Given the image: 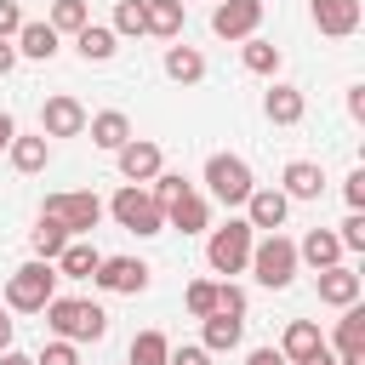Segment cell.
I'll return each instance as SVG.
<instances>
[{
    "label": "cell",
    "instance_id": "22",
    "mask_svg": "<svg viewBox=\"0 0 365 365\" xmlns=\"http://www.w3.org/2000/svg\"><path fill=\"white\" fill-rule=\"evenodd\" d=\"M182 17H188L182 0H143V23H148V34H160V40H177V34H182Z\"/></svg>",
    "mask_w": 365,
    "mask_h": 365
},
{
    "label": "cell",
    "instance_id": "18",
    "mask_svg": "<svg viewBox=\"0 0 365 365\" xmlns=\"http://www.w3.org/2000/svg\"><path fill=\"white\" fill-rule=\"evenodd\" d=\"M97 262H103V251H97L91 240H68V245H63V257H57L51 268H57V279H91V274H97Z\"/></svg>",
    "mask_w": 365,
    "mask_h": 365
},
{
    "label": "cell",
    "instance_id": "9",
    "mask_svg": "<svg viewBox=\"0 0 365 365\" xmlns=\"http://www.w3.org/2000/svg\"><path fill=\"white\" fill-rule=\"evenodd\" d=\"M86 120H91V114H86L80 97H68V91H57V97L40 103V137H80Z\"/></svg>",
    "mask_w": 365,
    "mask_h": 365
},
{
    "label": "cell",
    "instance_id": "23",
    "mask_svg": "<svg viewBox=\"0 0 365 365\" xmlns=\"http://www.w3.org/2000/svg\"><path fill=\"white\" fill-rule=\"evenodd\" d=\"M11 46H17V57H34V63H51V57H57V29H51V23H23Z\"/></svg>",
    "mask_w": 365,
    "mask_h": 365
},
{
    "label": "cell",
    "instance_id": "39",
    "mask_svg": "<svg viewBox=\"0 0 365 365\" xmlns=\"http://www.w3.org/2000/svg\"><path fill=\"white\" fill-rule=\"evenodd\" d=\"M17 29H23V6L0 0V40H17Z\"/></svg>",
    "mask_w": 365,
    "mask_h": 365
},
{
    "label": "cell",
    "instance_id": "34",
    "mask_svg": "<svg viewBox=\"0 0 365 365\" xmlns=\"http://www.w3.org/2000/svg\"><path fill=\"white\" fill-rule=\"evenodd\" d=\"M148 194H154V205H160V211H165V205H171V200H182V194H188V177H182V171H160V177H154V188H148Z\"/></svg>",
    "mask_w": 365,
    "mask_h": 365
},
{
    "label": "cell",
    "instance_id": "5",
    "mask_svg": "<svg viewBox=\"0 0 365 365\" xmlns=\"http://www.w3.org/2000/svg\"><path fill=\"white\" fill-rule=\"evenodd\" d=\"M40 217L63 222V228H68V240H74V234H91V228L103 222V200H97L91 188H74V194H46Z\"/></svg>",
    "mask_w": 365,
    "mask_h": 365
},
{
    "label": "cell",
    "instance_id": "32",
    "mask_svg": "<svg viewBox=\"0 0 365 365\" xmlns=\"http://www.w3.org/2000/svg\"><path fill=\"white\" fill-rule=\"evenodd\" d=\"M57 34H80L86 23H91V11H86V0H51V17H46Z\"/></svg>",
    "mask_w": 365,
    "mask_h": 365
},
{
    "label": "cell",
    "instance_id": "42",
    "mask_svg": "<svg viewBox=\"0 0 365 365\" xmlns=\"http://www.w3.org/2000/svg\"><path fill=\"white\" fill-rule=\"evenodd\" d=\"M245 365H285V354H279V348H251Z\"/></svg>",
    "mask_w": 365,
    "mask_h": 365
},
{
    "label": "cell",
    "instance_id": "36",
    "mask_svg": "<svg viewBox=\"0 0 365 365\" xmlns=\"http://www.w3.org/2000/svg\"><path fill=\"white\" fill-rule=\"evenodd\" d=\"M34 365H80V348H74V342H63V336H57V342H46V348H40V354H34Z\"/></svg>",
    "mask_w": 365,
    "mask_h": 365
},
{
    "label": "cell",
    "instance_id": "26",
    "mask_svg": "<svg viewBox=\"0 0 365 365\" xmlns=\"http://www.w3.org/2000/svg\"><path fill=\"white\" fill-rule=\"evenodd\" d=\"M240 336H245V319H234V314H205V354H228V348H240Z\"/></svg>",
    "mask_w": 365,
    "mask_h": 365
},
{
    "label": "cell",
    "instance_id": "35",
    "mask_svg": "<svg viewBox=\"0 0 365 365\" xmlns=\"http://www.w3.org/2000/svg\"><path fill=\"white\" fill-rule=\"evenodd\" d=\"M182 302H188L194 319H205V314H217V285H211V279H194V285L182 291Z\"/></svg>",
    "mask_w": 365,
    "mask_h": 365
},
{
    "label": "cell",
    "instance_id": "41",
    "mask_svg": "<svg viewBox=\"0 0 365 365\" xmlns=\"http://www.w3.org/2000/svg\"><path fill=\"white\" fill-rule=\"evenodd\" d=\"M165 365H211V354L200 348V342H182V348H171V359Z\"/></svg>",
    "mask_w": 365,
    "mask_h": 365
},
{
    "label": "cell",
    "instance_id": "46",
    "mask_svg": "<svg viewBox=\"0 0 365 365\" xmlns=\"http://www.w3.org/2000/svg\"><path fill=\"white\" fill-rule=\"evenodd\" d=\"M302 365H336V354H331V348H314V354H308Z\"/></svg>",
    "mask_w": 365,
    "mask_h": 365
},
{
    "label": "cell",
    "instance_id": "25",
    "mask_svg": "<svg viewBox=\"0 0 365 365\" xmlns=\"http://www.w3.org/2000/svg\"><path fill=\"white\" fill-rule=\"evenodd\" d=\"M6 154H11V165H17L23 177H34V171H46V160H51V137H40V131H34V137H11Z\"/></svg>",
    "mask_w": 365,
    "mask_h": 365
},
{
    "label": "cell",
    "instance_id": "31",
    "mask_svg": "<svg viewBox=\"0 0 365 365\" xmlns=\"http://www.w3.org/2000/svg\"><path fill=\"white\" fill-rule=\"evenodd\" d=\"M240 63H245L251 74H279V46H268V40L251 34V40L240 46Z\"/></svg>",
    "mask_w": 365,
    "mask_h": 365
},
{
    "label": "cell",
    "instance_id": "44",
    "mask_svg": "<svg viewBox=\"0 0 365 365\" xmlns=\"http://www.w3.org/2000/svg\"><path fill=\"white\" fill-rule=\"evenodd\" d=\"M348 114H354V120H365V86H354V91H348Z\"/></svg>",
    "mask_w": 365,
    "mask_h": 365
},
{
    "label": "cell",
    "instance_id": "40",
    "mask_svg": "<svg viewBox=\"0 0 365 365\" xmlns=\"http://www.w3.org/2000/svg\"><path fill=\"white\" fill-rule=\"evenodd\" d=\"M342 200H348V211H365V171H348V182H342Z\"/></svg>",
    "mask_w": 365,
    "mask_h": 365
},
{
    "label": "cell",
    "instance_id": "13",
    "mask_svg": "<svg viewBox=\"0 0 365 365\" xmlns=\"http://www.w3.org/2000/svg\"><path fill=\"white\" fill-rule=\"evenodd\" d=\"M285 211H291V200L279 188H251V200H245V222L262 228V234H279L285 228Z\"/></svg>",
    "mask_w": 365,
    "mask_h": 365
},
{
    "label": "cell",
    "instance_id": "15",
    "mask_svg": "<svg viewBox=\"0 0 365 365\" xmlns=\"http://www.w3.org/2000/svg\"><path fill=\"white\" fill-rule=\"evenodd\" d=\"M297 262H308L314 274H325V268H336V262H342V240H336L331 228H308V234H302V245H297Z\"/></svg>",
    "mask_w": 365,
    "mask_h": 365
},
{
    "label": "cell",
    "instance_id": "24",
    "mask_svg": "<svg viewBox=\"0 0 365 365\" xmlns=\"http://www.w3.org/2000/svg\"><path fill=\"white\" fill-rule=\"evenodd\" d=\"M314 348H325V336H319V325L314 319H291L285 325V342H279V354H285V365H302Z\"/></svg>",
    "mask_w": 365,
    "mask_h": 365
},
{
    "label": "cell",
    "instance_id": "49",
    "mask_svg": "<svg viewBox=\"0 0 365 365\" xmlns=\"http://www.w3.org/2000/svg\"><path fill=\"white\" fill-rule=\"evenodd\" d=\"M182 6H188V0H182Z\"/></svg>",
    "mask_w": 365,
    "mask_h": 365
},
{
    "label": "cell",
    "instance_id": "19",
    "mask_svg": "<svg viewBox=\"0 0 365 365\" xmlns=\"http://www.w3.org/2000/svg\"><path fill=\"white\" fill-rule=\"evenodd\" d=\"M262 114H268L274 125H297V120L308 114V97H302L297 86H268V97H262Z\"/></svg>",
    "mask_w": 365,
    "mask_h": 365
},
{
    "label": "cell",
    "instance_id": "10",
    "mask_svg": "<svg viewBox=\"0 0 365 365\" xmlns=\"http://www.w3.org/2000/svg\"><path fill=\"white\" fill-rule=\"evenodd\" d=\"M262 23V0H222L211 11V34L217 40H251Z\"/></svg>",
    "mask_w": 365,
    "mask_h": 365
},
{
    "label": "cell",
    "instance_id": "28",
    "mask_svg": "<svg viewBox=\"0 0 365 365\" xmlns=\"http://www.w3.org/2000/svg\"><path fill=\"white\" fill-rule=\"evenodd\" d=\"M74 46H80L86 63H108V57H114V29H108V23H86V29L74 34Z\"/></svg>",
    "mask_w": 365,
    "mask_h": 365
},
{
    "label": "cell",
    "instance_id": "12",
    "mask_svg": "<svg viewBox=\"0 0 365 365\" xmlns=\"http://www.w3.org/2000/svg\"><path fill=\"white\" fill-rule=\"evenodd\" d=\"M308 11H314V29L331 40H348L359 29V0H308Z\"/></svg>",
    "mask_w": 365,
    "mask_h": 365
},
{
    "label": "cell",
    "instance_id": "45",
    "mask_svg": "<svg viewBox=\"0 0 365 365\" xmlns=\"http://www.w3.org/2000/svg\"><path fill=\"white\" fill-rule=\"evenodd\" d=\"M11 68H17V46H11V40H0V74H11Z\"/></svg>",
    "mask_w": 365,
    "mask_h": 365
},
{
    "label": "cell",
    "instance_id": "16",
    "mask_svg": "<svg viewBox=\"0 0 365 365\" xmlns=\"http://www.w3.org/2000/svg\"><path fill=\"white\" fill-rule=\"evenodd\" d=\"M165 228H177V234H205V228H211V205L188 188L182 200H171V205H165Z\"/></svg>",
    "mask_w": 365,
    "mask_h": 365
},
{
    "label": "cell",
    "instance_id": "43",
    "mask_svg": "<svg viewBox=\"0 0 365 365\" xmlns=\"http://www.w3.org/2000/svg\"><path fill=\"white\" fill-rule=\"evenodd\" d=\"M11 137H17V120H11V114H6V108H0V154H6V148H11Z\"/></svg>",
    "mask_w": 365,
    "mask_h": 365
},
{
    "label": "cell",
    "instance_id": "21",
    "mask_svg": "<svg viewBox=\"0 0 365 365\" xmlns=\"http://www.w3.org/2000/svg\"><path fill=\"white\" fill-rule=\"evenodd\" d=\"M319 302H331V308H354V302H359V274L342 268V262L325 268V274H319Z\"/></svg>",
    "mask_w": 365,
    "mask_h": 365
},
{
    "label": "cell",
    "instance_id": "14",
    "mask_svg": "<svg viewBox=\"0 0 365 365\" xmlns=\"http://www.w3.org/2000/svg\"><path fill=\"white\" fill-rule=\"evenodd\" d=\"M336 365H365V308H342L336 319Z\"/></svg>",
    "mask_w": 365,
    "mask_h": 365
},
{
    "label": "cell",
    "instance_id": "29",
    "mask_svg": "<svg viewBox=\"0 0 365 365\" xmlns=\"http://www.w3.org/2000/svg\"><path fill=\"white\" fill-rule=\"evenodd\" d=\"M125 359H131V365H165V359H171V336H165V331H137Z\"/></svg>",
    "mask_w": 365,
    "mask_h": 365
},
{
    "label": "cell",
    "instance_id": "33",
    "mask_svg": "<svg viewBox=\"0 0 365 365\" xmlns=\"http://www.w3.org/2000/svg\"><path fill=\"white\" fill-rule=\"evenodd\" d=\"M114 40L120 34H148V23H143V0H114Z\"/></svg>",
    "mask_w": 365,
    "mask_h": 365
},
{
    "label": "cell",
    "instance_id": "11",
    "mask_svg": "<svg viewBox=\"0 0 365 365\" xmlns=\"http://www.w3.org/2000/svg\"><path fill=\"white\" fill-rule=\"evenodd\" d=\"M114 160H120V177H125V182H154L160 165H165V160H160V143H148V137H131Z\"/></svg>",
    "mask_w": 365,
    "mask_h": 365
},
{
    "label": "cell",
    "instance_id": "30",
    "mask_svg": "<svg viewBox=\"0 0 365 365\" xmlns=\"http://www.w3.org/2000/svg\"><path fill=\"white\" fill-rule=\"evenodd\" d=\"M29 245H34V257H40V262H57V257H63V245H68V228H63V222H51V217H40V228L29 234Z\"/></svg>",
    "mask_w": 365,
    "mask_h": 365
},
{
    "label": "cell",
    "instance_id": "1",
    "mask_svg": "<svg viewBox=\"0 0 365 365\" xmlns=\"http://www.w3.org/2000/svg\"><path fill=\"white\" fill-rule=\"evenodd\" d=\"M40 314H46V325H51L63 342H103V336H108V314H103V302H86V297H51Z\"/></svg>",
    "mask_w": 365,
    "mask_h": 365
},
{
    "label": "cell",
    "instance_id": "20",
    "mask_svg": "<svg viewBox=\"0 0 365 365\" xmlns=\"http://www.w3.org/2000/svg\"><path fill=\"white\" fill-rule=\"evenodd\" d=\"M279 182H285V188H279L285 200H319V188H325V171H319L314 160H291Z\"/></svg>",
    "mask_w": 365,
    "mask_h": 365
},
{
    "label": "cell",
    "instance_id": "6",
    "mask_svg": "<svg viewBox=\"0 0 365 365\" xmlns=\"http://www.w3.org/2000/svg\"><path fill=\"white\" fill-rule=\"evenodd\" d=\"M108 217L125 228V234H160L165 228V211L154 205V194L148 188H137V182H125L114 200H108Z\"/></svg>",
    "mask_w": 365,
    "mask_h": 365
},
{
    "label": "cell",
    "instance_id": "37",
    "mask_svg": "<svg viewBox=\"0 0 365 365\" xmlns=\"http://www.w3.org/2000/svg\"><path fill=\"white\" fill-rule=\"evenodd\" d=\"M342 251H365V211H348V222H342Z\"/></svg>",
    "mask_w": 365,
    "mask_h": 365
},
{
    "label": "cell",
    "instance_id": "8",
    "mask_svg": "<svg viewBox=\"0 0 365 365\" xmlns=\"http://www.w3.org/2000/svg\"><path fill=\"white\" fill-rule=\"evenodd\" d=\"M91 279H97L108 297H137V291H148V262H143V257H103Z\"/></svg>",
    "mask_w": 365,
    "mask_h": 365
},
{
    "label": "cell",
    "instance_id": "2",
    "mask_svg": "<svg viewBox=\"0 0 365 365\" xmlns=\"http://www.w3.org/2000/svg\"><path fill=\"white\" fill-rule=\"evenodd\" d=\"M57 297V268L51 262H23V268H11V279H6V314H40L46 302Z\"/></svg>",
    "mask_w": 365,
    "mask_h": 365
},
{
    "label": "cell",
    "instance_id": "4",
    "mask_svg": "<svg viewBox=\"0 0 365 365\" xmlns=\"http://www.w3.org/2000/svg\"><path fill=\"white\" fill-rule=\"evenodd\" d=\"M251 240H257V228H251L245 217H228L222 228H211V240H205V262H211L217 274H240V268L251 262Z\"/></svg>",
    "mask_w": 365,
    "mask_h": 365
},
{
    "label": "cell",
    "instance_id": "27",
    "mask_svg": "<svg viewBox=\"0 0 365 365\" xmlns=\"http://www.w3.org/2000/svg\"><path fill=\"white\" fill-rule=\"evenodd\" d=\"M165 74L177 86H194V80H205V57L194 46H165Z\"/></svg>",
    "mask_w": 365,
    "mask_h": 365
},
{
    "label": "cell",
    "instance_id": "48",
    "mask_svg": "<svg viewBox=\"0 0 365 365\" xmlns=\"http://www.w3.org/2000/svg\"><path fill=\"white\" fill-rule=\"evenodd\" d=\"M0 365H34V354H17V348H6V354H0Z\"/></svg>",
    "mask_w": 365,
    "mask_h": 365
},
{
    "label": "cell",
    "instance_id": "38",
    "mask_svg": "<svg viewBox=\"0 0 365 365\" xmlns=\"http://www.w3.org/2000/svg\"><path fill=\"white\" fill-rule=\"evenodd\" d=\"M217 314H234V319H240V314H245V291L222 279V285H217Z\"/></svg>",
    "mask_w": 365,
    "mask_h": 365
},
{
    "label": "cell",
    "instance_id": "17",
    "mask_svg": "<svg viewBox=\"0 0 365 365\" xmlns=\"http://www.w3.org/2000/svg\"><path fill=\"white\" fill-rule=\"evenodd\" d=\"M86 131H91V143H97V148H108V154H120V148L131 143V120H125L120 108L91 114V120H86Z\"/></svg>",
    "mask_w": 365,
    "mask_h": 365
},
{
    "label": "cell",
    "instance_id": "47",
    "mask_svg": "<svg viewBox=\"0 0 365 365\" xmlns=\"http://www.w3.org/2000/svg\"><path fill=\"white\" fill-rule=\"evenodd\" d=\"M6 348H11V314L0 308V354H6Z\"/></svg>",
    "mask_w": 365,
    "mask_h": 365
},
{
    "label": "cell",
    "instance_id": "3",
    "mask_svg": "<svg viewBox=\"0 0 365 365\" xmlns=\"http://www.w3.org/2000/svg\"><path fill=\"white\" fill-rule=\"evenodd\" d=\"M245 268L257 274V285L285 291V285L297 279V240H285V234H262V240H251V262H245Z\"/></svg>",
    "mask_w": 365,
    "mask_h": 365
},
{
    "label": "cell",
    "instance_id": "7",
    "mask_svg": "<svg viewBox=\"0 0 365 365\" xmlns=\"http://www.w3.org/2000/svg\"><path fill=\"white\" fill-rule=\"evenodd\" d=\"M205 188H211L222 205H245L251 188H257V177H251V165H245L240 154H211V160H205Z\"/></svg>",
    "mask_w": 365,
    "mask_h": 365
}]
</instances>
